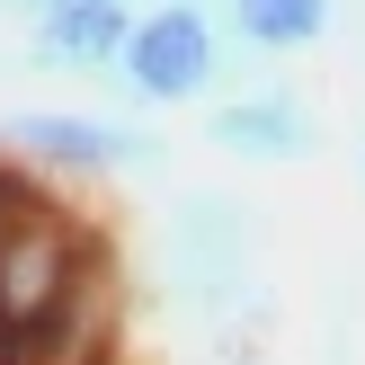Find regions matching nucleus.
I'll use <instances>...</instances> for the list:
<instances>
[{
	"label": "nucleus",
	"instance_id": "2",
	"mask_svg": "<svg viewBox=\"0 0 365 365\" xmlns=\"http://www.w3.org/2000/svg\"><path fill=\"white\" fill-rule=\"evenodd\" d=\"M160 277L196 321H232L250 303V223L232 196H178L160 223Z\"/></svg>",
	"mask_w": 365,
	"mask_h": 365
},
{
	"label": "nucleus",
	"instance_id": "3",
	"mask_svg": "<svg viewBox=\"0 0 365 365\" xmlns=\"http://www.w3.org/2000/svg\"><path fill=\"white\" fill-rule=\"evenodd\" d=\"M214 71H223V36H214L205 9H134V36H125L116 71L107 81L125 89L134 107H187L214 89Z\"/></svg>",
	"mask_w": 365,
	"mask_h": 365
},
{
	"label": "nucleus",
	"instance_id": "6",
	"mask_svg": "<svg viewBox=\"0 0 365 365\" xmlns=\"http://www.w3.org/2000/svg\"><path fill=\"white\" fill-rule=\"evenodd\" d=\"M223 18L259 53H303V45L330 36V0H223Z\"/></svg>",
	"mask_w": 365,
	"mask_h": 365
},
{
	"label": "nucleus",
	"instance_id": "7",
	"mask_svg": "<svg viewBox=\"0 0 365 365\" xmlns=\"http://www.w3.org/2000/svg\"><path fill=\"white\" fill-rule=\"evenodd\" d=\"M45 9H71V0H0V18H45Z\"/></svg>",
	"mask_w": 365,
	"mask_h": 365
},
{
	"label": "nucleus",
	"instance_id": "4",
	"mask_svg": "<svg viewBox=\"0 0 365 365\" xmlns=\"http://www.w3.org/2000/svg\"><path fill=\"white\" fill-rule=\"evenodd\" d=\"M205 143L223 160H250V170H294V160L321 152V116L294 89H241L205 116Z\"/></svg>",
	"mask_w": 365,
	"mask_h": 365
},
{
	"label": "nucleus",
	"instance_id": "8",
	"mask_svg": "<svg viewBox=\"0 0 365 365\" xmlns=\"http://www.w3.org/2000/svg\"><path fill=\"white\" fill-rule=\"evenodd\" d=\"M0 365H27V339H9V330H0Z\"/></svg>",
	"mask_w": 365,
	"mask_h": 365
},
{
	"label": "nucleus",
	"instance_id": "1",
	"mask_svg": "<svg viewBox=\"0 0 365 365\" xmlns=\"http://www.w3.org/2000/svg\"><path fill=\"white\" fill-rule=\"evenodd\" d=\"M0 160H18L27 178H160L170 152L160 134L125 116H89V107H9L0 116Z\"/></svg>",
	"mask_w": 365,
	"mask_h": 365
},
{
	"label": "nucleus",
	"instance_id": "5",
	"mask_svg": "<svg viewBox=\"0 0 365 365\" xmlns=\"http://www.w3.org/2000/svg\"><path fill=\"white\" fill-rule=\"evenodd\" d=\"M134 36V0H71V9L27 18V63L36 71H116Z\"/></svg>",
	"mask_w": 365,
	"mask_h": 365
}]
</instances>
